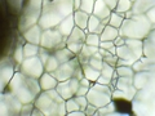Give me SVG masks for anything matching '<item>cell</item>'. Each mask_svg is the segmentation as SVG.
Returning a JSON list of instances; mask_svg holds the SVG:
<instances>
[{
  "instance_id": "cell-34",
  "label": "cell",
  "mask_w": 155,
  "mask_h": 116,
  "mask_svg": "<svg viewBox=\"0 0 155 116\" xmlns=\"http://www.w3.org/2000/svg\"><path fill=\"white\" fill-rule=\"evenodd\" d=\"M88 63L92 67H94L96 70L101 71V69H102V66H104V58H102V56H101V53L97 52L93 57H91L89 61H88Z\"/></svg>"
},
{
  "instance_id": "cell-47",
  "label": "cell",
  "mask_w": 155,
  "mask_h": 116,
  "mask_svg": "<svg viewBox=\"0 0 155 116\" xmlns=\"http://www.w3.org/2000/svg\"><path fill=\"white\" fill-rule=\"evenodd\" d=\"M114 44L116 45V47H120V45H124L125 44V37H123V36H118V37H116L115 39V40H114Z\"/></svg>"
},
{
  "instance_id": "cell-8",
  "label": "cell",
  "mask_w": 155,
  "mask_h": 116,
  "mask_svg": "<svg viewBox=\"0 0 155 116\" xmlns=\"http://www.w3.org/2000/svg\"><path fill=\"white\" fill-rule=\"evenodd\" d=\"M22 105L23 103L18 99V97H16L11 92L5 90L0 93V115L2 116L21 115Z\"/></svg>"
},
{
  "instance_id": "cell-14",
  "label": "cell",
  "mask_w": 155,
  "mask_h": 116,
  "mask_svg": "<svg viewBox=\"0 0 155 116\" xmlns=\"http://www.w3.org/2000/svg\"><path fill=\"white\" fill-rule=\"evenodd\" d=\"M41 34H43V28L39 26V23H36V25L31 26L30 28H27L25 32H22V36H23V39H25L27 43L40 45Z\"/></svg>"
},
{
  "instance_id": "cell-28",
  "label": "cell",
  "mask_w": 155,
  "mask_h": 116,
  "mask_svg": "<svg viewBox=\"0 0 155 116\" xmlns=\"http://www.w3.org/2000/svg\"><path fill=\"white\" fill-rule=\"evenodd\" d=\"M143 56L155 61V43L150 40L149 37L143 40Z\"/></svg>"
},
{
  "instance_id": "cell-9",
  "label": "cell",
  "mask_w": 155,
  "mask_h": 116,
  "mask_svg": "<svg viewBox=\"0 0 155 116\" xmlns=\"http://www.w3.org/2000/svg\"><path fill=\"white\" fill-rule=\"evenodd\" d=\"M16 62H14L13 57L5 54L2 61H0V92H4L7 89L8 84L11 83L14 74H16L17 69L14 67Z\"/></svg>"
},
{
  "instance_id": "cell-24",
  "label": "cell",
  "mask_w": 155,
  "mask_h": 116,
  "mask_svg": "<svg viewBox=\"0 0 155 116\" xmlns=\"http://www.w3.org/2000/svg\"><path fill=\"white\" fill-rule=\"evenodd\" d=\"M89 16H91V14L85 13V12H83V11H75V12H74L75 26L79 27V28H83V30H87V27H88Z\"/></svg>"
},
{
  "instance_id": "cell-18",
  "label": "cell",
  "mask_w": 155,
  "mask_h": 116,
  "mask_svg": "<svg viewBox=\"0 0 155 116\" xmlns=\"http://www.w3.org/2000/svg\"><path fill=\"white\" fill-rule=\"evenodd\" d=\"M111 9L106 5V3L104 0H96V4H94V8H93V13L96 17H98L101 21L105 18H109L110 14H111Z\"/></svg>"
},
{
  "instance_id": "cell-45",
  "label": "cell",
  "mask_w": 155,
  "mask_h": 116,
  "mask_svg": "<svg viewBox=\"0 0 155 116\" xmlns=\"http://www.w3.org/2000/svg\"><path fill=\"white\" fill-rule=\"evenodd\" d=\"M104 2L106 3V5H107L111 11H115V8H116V5H118L119 0H104Z\"/></svg>"
},
{
  "instance_id": "cell-13",
  "label": "cell",
  "mask_w": 155,
  "mask_h": 116,
  "mask_svg": "<svg viewBox=\"0 0 155 116\" xmlns=\"http://www.w3.org/2000/svg\"><path fill=\"white\" fill-rule=\"evenodd\" d=\"M80 86V80L75 79V77H71L69 80H65V81H60L57 85V92L62 95V98L65 101L72 98L75 94L78 89H79Z\"/></svg>"
},
{
  "instance_id": "cell-25",
  "label": "cell",
  "mask_w": 155,
  "mask_h": 116,
  "mask_svg": "<svg viewBox=\"0 0 155 116\" xmlns=\"http://www.w3.org/2000/svg\"><path fill=\"white\" fill-rule=\"evenodd\" d=\"M118 36H119V28H115L110 25L105 26L102 34L100 35L101 41H114Z\"/></svg>"
},
{
  "instance_id": "cell-1",
  "label": "cell",
  "mask_w": 155,
  "mask_h": 116,
  "mask_svg": "<svg viewBox=\"0 0 155 116\" xmlns=\"http://www.w3.org/2000/svg\"><path fill=\"white\" fill-rule=\"evenodd\" d=\"M74 12V0H44L38 23L43 30L54 28L62 19Z\"/></svg>"
},
{
  "instance_id": "cell-15",
  "label": "cell",
  "mask_w": 155,
  "mask_h": 116,
  "mask_svg": "<svg viewBox=\"0 0 155 116\" xmlns=\"http://www.w3.org/2000/svg\"><path fill=\"white\" fill-rule=\"evenodd\" d=\"M74 27H75V19H74V13H72L70 16H67L66 18L62 19L56 28L62 34V36L69 37L70 34L72 32V30H74Z\"/></svg>"
},
{
  "instance_id": "cell-27",
  "label": "cell",
  "mask_w": 155,
  "mask_h": 116,
  "mask_svg": "<svg viewBox=\"0 0 155 116\" xmlns=\"http://www.w3.org/2000/svg\"><path fill=\"white\" fill-rule=\"evenodd\" d=\"M5 3H7L9 12H11L13 16L19 17V14L22 13V8H23V4H25V0H5Z\"/></svg>"
},
{
  "instance_id": "cell-26",
  "label": "cell",
  "mask_w": 155,
  "mask_h": 116,
  "mask_svg": "<svg viewBox=\"0 0 155 116\" xmlns=\"http://www.w3.org/2000/svg\"><path fill=\"white\" fill-rule=\"evenodd\" d=\"M81 69H83L84 77H87L88 80H91L92 83H96L97 79H98L100 75H101V71L96 70L94 67H92L89 63H84V65H81Z\"/></svg>"
},
{
  "instance_id": "cell-19",
  "label": "cell",
  "mask_w": 155,
  "mask_h": 116,
  "mask_svg": "<svg viewBox=\"0 0 155 116\" xmlns=\"http://www.w3.org/2000/svg\"><path fill=\"white\" fill-rule=\"evenodd\" d=\"M116 56H118L119 60H125V61H130V62H134L138 61L137 56L133 53V50L124 44V45H120V47H116Z\"/></svg>"
},
{
  "instance_id": "cell-29",
  "label": "cell",
  "mask_w": 155,
  "mask_h": 116,
  "mask_svg": "<svg viewBox=\"0 0 155 116\" xmlns=\"http://www.w3.org/2000/svg\"><path fill=\"white\" fill-rule=\"evenodd\" d=\"M39 49H40V45L38 44H31V43H25L23 44V56L25 58H30V57H35L38 56Z\"/></svg>"
},
{
  "instance_id": "cell-7",
  "label": "cell",
  "mask_w": 155,
  "mask_h": 116,
  "mask_svg": "<svg viewBox=\"0 0 155 116\" xmlns=\"http://www.w3.org/2000/svg\"><path fill=\"white\" fill-rule=\"evenodd\" d=\"M67 37L62 36V34L57 30V28H48V30H43L41 34V40H40V47L47 48V49L58 50L62 48L67 47Z\"/></svg>"
},
{
  "instance_id": "cell-39",
  "label": "cell",
  "mask_w": 155,
  "mask_h": 116,
  "mask_svg": "<svg viewBox=\"0 0 155 116\" xmlns=\"http://www.w3.org/2000/svg\"><path fill=\"white\" fill-rule=\"evenodd\" d=\"M52 54H53V52H52L51 49H47V48L40 47V49H39V53H38V57L40 58V61L43 62V65L45 66V63L48 62V60L51 58Z\"/></svg>"
},
{
  "instance_id": "cell-32",
  "label": "cell",
  "mask_w": 155,
  "mask_h": 116,
  "mask_svg": "<svg viewBox=\"0 0 155 116\" xmlns=\"http://www.w3.org/2000/svg\"><path fill=\"white\" fill-rule=\"evenodd\" d=\"M116 75L120 77H133L134 76V70L132 66H116L115 67Z\"/></svg>"
},
{
  "instance_id": "cell-42",
  "label": "cell",
  "mask_w": 155,
  "mask_h": 116,
  "mask_svg": "<svg viewBox=\"0 0 155 116\" xmlns=\"http://www.w3.org/2000/svg\"><path fill=\"white\" fill-rule=\"evenodd\" d=\"M97 107H94L93 105H88L87 106V108H85V115L87 116H97Z\"/></svg>"
},
{
  "instance_id": "cell-44",
  "label": "cell",
  "mask_w": 155,
  "mask_h": 116,
  "mask_svg": "<svg viewBox=\"0 0 155 116\" xmlns=\"http://www.w3.org/2000/svg\"><path fill=\"white\" fill-rule=\"evenodd\" d=\"M146 17L149 18V21L153 23V25H155V7L151 8L150 11L146 13Z\"/></svg>"
},
{
  "instance_id": "cell-21",
  "label": "cell",
  "mask_w": 155,
  "mask_h": 116,
  "mask_svg": "<svg viewBox=\"0 0 155 116\" xmlns=\"http://www.w3.org/2000/svg\"><path fill=\"white\" fill-rule=\"evenodd\" d=\"M105 28V25L102 23V21L96 17L94 14H91L89 16V21H88V27H87V34L88 32H93V34H98V35H101Z\"/></svg>"
},
{
  "instance_id": "cell-3",
  "label": "cell",
  "mask_w": 155,
  "mask_h": 116,
  "mask_svg": "<svg viewBox=\"0 0 155 116\" xmlns=\"http://www.w3.org/2000/svg\"><path fill=\"white\" fill-rule=\"evenodd\" d=\"M154 25L149 21L146 14H133L130 18H124L119 35L125 39L145 40L151 32Z\"/></svg>"
},
{
  "instance_id": "cell-22",
  "label": "cell",
  "mask_w": 155,
  "mask_h": 116,
  "mask_svg": "<svg viewBox=\"0 0 155 116\" xmlns=\"http://www.w3.org/2000/svg\"><path fill=\"white\" fill-rule=\"evenodd\" d=\"M149 79H150V75H149L147 71L134 72V76H133V85H134V88L137 90L143 89L145 86L147 85Z\"/></svg>"
},
{
  "instance_id": "cell-51",
  "label": "cell",
  "mask_w": 155,
  "mask_h": 116,
  "mask_svg": "<svg viewBox=\"0 0 155 116\" xmlns=\"http://www.w3.org/2000/svg\"><path fill=\"white\" fill-rule=\"evenodd\" d=\"M130 2H132V3H133V2H136V0H130Z\"/></svg>"
},
{
  "instance_id": "cell-5",
  "label": "cell",
  "mask_w": 155,
  "mask_h": 116,
  "mask_svg": "<svg viewBox=\"0 0 155 116\" xmlns=\"http://www.w3.org/2000/svg\"><path fill=\"white\" fill-rule=\"evenodd\" d=\"M43 2L44 0H25L22 13L17 18V30L21 34L39 22L41 16Z\"/></svg>"
},
{
  "instance_id": "cell-36",
  "label": "cell",
  "mask_w": 155,
  "mask_h": 116,
  "mask_svg": "<svg viewBox=\"0 0 155 116\" xmlns=\"http://www.w3.org/2000/svg\"><path fill=\"white\" fill-rule=\"evenodd\" d=\"M60 65L61 63L57 61V58L52 54L51 58L48 60V62L45 63V66H44V70H45V72H51V74H52V72H54L58 67H60Z\"/></svg>"
},
{
  "instance_id": "cell-11",
  "label": "cell",
  "mask_w": 155,
  "mask_h": 116,
  "mask_svg": "<svg viewBox=\"0 0 155 116\" xmlns=\"http://www.w3.org/2000/svg\"><path fill=\"white\" fill-rule=\"evenodd\" d=\"M81 66L80 65V61L78 56L75 58H72L69 62H65V63L60 65V67L54 71L52 72V75L56 77L58 81H65V80H69L71 77H74L75 75V71L78 70V67Z\"/></svg>"
},
{
  "instance_id": "cell-46",
  "label": "cell",
  "mask_w": 155,
  "mask_h": 116,
  "mask_svg": "<svg viewBox=\"0 0 155 116\" xmlns=\"http://www.w3.org/2000/svg\"><path fill=\"white\" fill-rule=\"evenodd\" d=\"M88 90H89L88 86H83V85H80L75 95H87V93H88Z\"/></svg>"
},
{
  "instance_id": "cell-6",
  "label": "cell",
  "mask_w": 155,
  "mask_h": 116,
  "mask_svg": "<svg viewBox=\"0 0 155 116\" xmlns=\"http://www.w3.org/2000/svg\"><path fill=\"white\" fill-rule=\"evenodd\" d=\"M87 99L91 105L100 108L113 101V89L110 85H104L100 83H92L87 93Z\"/></svg>"
},
{
  "instance_id": "cell-31",
  "label": "cell",
  "mask_w": 155,
  "mask_h": 116,
  "mask_svg": "<svg viewBox=\"0 0 155 116\" xmlns=\"http://www.w3.org/2000/svg\"><path fill=\"white\" fill-rule=\"evenodd\" d=\"M123 21H124V16L120 13H116V12H111L110 14V21H109V25L113 26L115 28H120L123 25Z\"/></svg>"
},
{
  "instance_id": "cell-37",
  "label": "cell",
  "mask_w": 155,
  "mask_h": 116,
  "mask_svg": "<svg viewBox=\"0 0 155 116\" xmlns=\"http://www.w3.org/2000/svg\"><path fill=\"white\" fill-rule=\"evenodd\" d=\"M100 43H101V37H100L98 34H93V32H88V34H87L85 44L93 45V47H100Z\"/></svg>"
},
{
  "instance_id": "cell-38",
  "label": "cell",
  "mask_w": 155,
  "mask_h": 116,
  "mask_svg": "<svg viewBox=\"0 0 155 116\" xmlns=\"http://www.w3.org/2000/svg\"><path fill=\"white\" fill-rule=\"evenodd\" d=\"M94 4H96V0H81L79 11H83V12L88 13V14H92V13H93Z\"/></svg>"
},
{
  "instance_id": "cell-41",
  "label": "cell",
  "mask_w": 155,
  "mask_h": 116,
  "mask_svg": "<svg viewBox=\"0 0 155 116\" xmlns=\"http://www.w3.org/2000/svg\"><path fill=\"white\" fill-rule=\"evenodd\" d=\"M34 108H35V103L34 102L23 103L22 105V110H21V116H31Z\"/></svg>"
},
{
  "instance_id": "cell-48",
  "label": "cell",
  "mask_w": 155,
  "mask_h": 116,
  "mask_svg": "<svg viewBox=\"0 0 155 116\" xmlns=\"http://www.w3.org/2000/svg\"><path fill=\"white\" fill-rule=\"evenodd\" d=\"M67 115H69V116H87V115H85V111H83V110L72 111V112H69Z\"/></svg>"
},
{
  "instance_id": "cell-20",
  "label": "cell",
  "mask_w": 155,
  "mask_h": 116,
  "mask_svg": "<svg viewBox=\"0 0 155 116\" xmlns=\"http://www.w3.org/2000/svg\"><path fill=\"white\" fill-rule=\"evenodd\" d=\"M100 50V47H93V45H88V44H84L83 49L81 52L78 54V58L80 61V65H84V63H88L89 58L93 57L97 52Z\"/></svg>"
},
{
  "instance_id": "cell-12",
  "label": "cell",
  "mask_w": 155,
  "mask_h": 116,
  "mask_svg": "<svg viewBox=\"0 0 155 116\" xmlns=\"http://www.w3.org/2000/svg\"><path fill=\"white\" fill-rule=\"evenodd\" d=\"M85 39H87V31L75 26L72 32L70 34V36L67 37V41H66L67 48H69L75 56H78L85 44Z\"/></svg>"
},
{
  "instance_id": "cell-43",
  "label": "cell",
  "mask_w": 155,
  "mask_h": 116,
  "mask_svg": "<svg viewBox=\"0 0 155 116\" xmlns=\"http://www.w3.org/2000/svg\"><path fill=\"white\" fill-rule=\"evenodd\" d=\"M96 83H100V84H104V85H111L113 84V80L109 79V77H105L102 75H100V77L97 79Z\"/></svg>"
},
{
  "instance_id": "cell-10",
  "label": "cell",
  "mask_w": 155,
  "mask_h": 116,
  "mask_svg": "<svg viewBox=\"0 0 155 116\" xmlns=\"http://www.w3.org/2000/svg\"><path fill=\"white\" fill-rule=\"evenodd\" d=\"M19 71L22 74H25L26 76L34 77V79H40V76L44 74V65L40 61V58L38 56L35 57H30V58H25L23 62L21 63Z\"/></svg>"
},
{
  "instance_id": "cell-35",
  "label": "cell",
  "mask_w": 155,
  "mask_h": 116,
  "mask_svg": "<svg viewBox=\"0 0 155 116\" xmlns=\"http://www.w3.org/2000/svg\"><path fill=\"white\" fill-rule=\"evenodd\" d=\"M101 75L105 76V77H109V79H111V80H113L114 77H118L116 71H115V67L109 65V63H106V62H104V66H102V69H101Z\"/></svg>"
},
{
  "instance_id": "cell-4",
  "label": "cell",
  "mask_w": 155,
  "mask_h": 116,
  "mask_svg": "<svg viewBox=\"0 0 155 116\" xmlns=\"http://www.w3.org/2000/svg\"><path fill=\"white\" fill-rule=\"evenodd\" d=\"M35 107L40 108L45 116H65L66 111V101L58 93L57 89L41 90L35 101Z\"/></svg>"
},
{
  "instance_id": "cell-17",
  "label": "cell",
  "mask_w": 155,
  "mask_h": 116,
  "mask_svg": "<svg viewBox=\"0 0 155 116\" xmlns=\"http://www.w3.org/2000/svg\"><path fill=\"white\" fill-rule=\"evenodd\" d=\"M39 83H40L41 90H51V89H56L60 81H58L51 72H44V74L40 76V79H39Z\"/></svg>"
},
{
  "instance_id": "cell-33",
  "label": "cell",
  "mask_w": 155,
  "mask_h": 116,
  "mask_svg": "<svg viewBox=\"0 0 155 116\" xmlns=\"http://www.w3.org/2000/svg\"><path fill=\"white\" fill-rule=\"evenodd\" d=\"M97 115H101V116H109V115H116V111H115V103L114 101H111L110 103H107L104 107H100L97 110Z\"/></svg>"
},
{
  "instance_id": "cell-30",
  "label": "cell",
  "mask_w": 155,
  "mask_h": 116,
  "mask_svg": "<svg viewBox=\"0 0 155 116\" xmlns=\"http://www.w3.org/2000/svg\"><path fill=\"white\" fill-rule=\"evenodd\" d=\"M132 5H133V3L130 2V0H119L115 11H113V12L120 13L124 16V13H127L128 11H132Z\"/></svg>"
},
{
  "instance_id": "cell-40",
  "label": "cell",
  "mask_w": 155,
  "mask_h": 116,
  "mask_svg": "<svg viewBox=\"0 0 155 116\" xmlns=\"http://www.w3.org/2000/svg\"><path fill=\"white\" fill-rule=\"evenodd\" d=\"M78 110H80V106H79V103L76 102V99L74 98V97L66 101V111H67V114L72 112V111H78Z\"/></svg>"
},
{
  "instance_id": "cell-23",
  "label": "cell",
  "mask_w": 155,
  "mask_h": 116,
  "mask_svg": "<svg viewBox=\"0 0 155 116\" xmlns=\"http://www.w3.org/2000/svg\"><path fill=\"white\" fill-rule=\"evenodd\" d=\"M53 56L57 58V61L60 62V63H65V62H69L70 60L72 58H75L76 56L72 53L69 48H62V49H58V50H53Z\"/></svg>"
},
{
  "instance_id": "cell-2",
  "label": "cell",
  "mask_w": 155,
  "mask_h": 116,
  "mask_svg": "<svg viewBox=\"0 0 155 116\" xmlns=\"http://www.w3.org/2000/svg\"><path fill=\"white\" fill-rule=\"evenodd\" d=\"M5 90L11 92L16 97H18V99L22 103H30L34 102L36 97L40 94L41 88L39 79H34V77L22 74L21 71H16L13 79L8 84Z\"/></svg>"
},
{
  "instance_id": "cell-50",
  "label": "cell",
  "mask_w": 155,
  "mask_h": 116,
  "mask_svg": "<svg viewBox=\"0 0 155 116\" xmlns=\"http://www.w3.org/2000/svg\"><path fill=\"white\" fill-rule=\"evenodd\" d=\"M80 4H81V0H74V9L75 11H79L80 9Z\"/></svg>"
},
{
  "instance_id": "cell-49",
  "label": "cell",
  "mask_w": 155,
  "mask_h": 116,
  "mask_svg": "<svg viewBox=\"0 0 155 116\" xmlns=\"http://www.w3.org/2000/svg\"><path fill=\"white\" fill-rule=\"evenodd\" d=\"M80 85H83V86H88V88H91L92 81H91V80H88L87 77H83V79H80Z\"/></svg>"
},
{
  "instance_id": "cell-16",
  "label": "cell",
  "mask_w": 155,
  "mask_h": 116,
  "mask_svg": "<svg viewBox=\"0 0 155 116\" xmlns=\"http://www.w3.org/2000/svg\"><path fill=\"white\" fill-rule=\"evenodd\" d=\"M154 7L155 0H136L132 5V12L133 14H146Z\"/></svg>"
}]
</instances>
